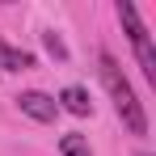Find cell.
I'll return each mask as SVG.
<instances>
[{
	"label": "cell",
	"mask_w": 156,
	"mask_h": 156,
	"mask_svg": "<svg viewBox=\"0 0 156 156\" xmlns=\"http://www.w3.org/2000/svg\"><path fill=\"white\" fill-rule=\"evenodd\" d=\"M101 80H105V93L114 97V110H118V118L127 122L131 135H148V114H144V105L135 97V89H131V80L122 76V68H118V59L110 51H101Z\"/></svg>",
	"instance_id": "1"
},
{
	"label": "cell",
	"mask_w": 156,
	"mask_h": 156,
	"mask_svg": "<svg viewBox=\"0 0 156 156\" xmlns=\"http://www.w3.org/2000/svg\"><path fill=\"white\" fill-rule=\"evenodd\" d=\"M118 21H122V26H127V34H131V47H135V59H139L144 76H148V80H156V51H152V34L144 30L139 13H135V4H118Z\"/></svg>",
	"instance_id": "2"
},
{
	"label": "cell",
	"mask_w": 156,
	"mask_h": 156,
	"mask_svg": "<svg viewBox=\"0 0 156 156\" xmlns=\"http://www.w3.org/2000/svg\"><path fill=\"white\" fill-rule=\"evenodd\" d=\"M17 105H21V114H30L34 122H55V114H59V101H55V97H47V93H38V89L21 93V97H17Z\"/></svg>",
	"instance_id": "3"
},
{
	"label": "cell",
	"mask_w": 156,
	"mask_h": 156,
	"mask_svg": "<svg viewBox=\"0 0 156 156\" xmlns=\"http://www.w3.org/2000/svg\"><path fill=\"white\" fill-rule=\"evenodd\" d=\"M59 101H63V110H68V114H76V118L93 114V101H89V93H84L80 84H68V89L59 93Z\"/></svg>",
	"instance_id": "4"
},
{
	"label": "cell",
	"mask_w": 156,
	"mask_h": 156,
	"mask_svg": "<svg viewBox=\"0 0 156 156\" xmlns=\"http://www.w3.org/2000/svg\"><path fill=\"white\" fill-rule=\"evenodd\" d=\"M0 68H4V72H26V68H34V55L17 51V47H9V42H0Z\"/></svg>",
	"instance_id": "5"
},
{
	"label": "cell",
	"mask_w": 156,
	"mask_h": 156,
	"mask_svg": "<svg viewBox=\"0 0 156 156\" xmlns=\"http://www.w3.org/2000/svg\"><path fill=\"white\" fill-rule=\"evenodd\" d=\"M59 152L63 156H93L89 144H84V135H63V139H59Z\"/></svg>",
	"instance_id": "6"
},
{
	"label": "cell",
	"mask_w": 156,
	"mask_h": 156,
	"mask_svg": "<svg viewBox=\"0 0 156 156\" xmlns=\"http://www.w3.org/2000/svg\"><path fill=\"white\" fill-rule=\"evenodd\" d=\"M42 42H47V51H51L55 59H68V47H63V38H59V34H42Z\"/></svg>",
	"instance_id": "7"
}]
</instances>
